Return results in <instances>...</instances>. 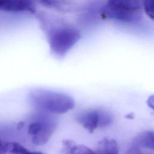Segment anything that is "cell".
Returning <instances> with one entry per match:
<instances>
[{
	"label": "cell",
	"mask_w": 154,
	"mask_h": 154,
	"mask_svg": "<svg viewBox=\"0 0 154 154\" xmlns=\"http://www.w3.org/2000/svg\"><path fill=\"white\" fill-rule=\"evenodd\" d=\"M134 146L154 150V131H147L139 134L134 140Z\"/></svg>",
	"instance_id": "7"
},
{
	"label": "cell",
	"mask_w": 154,
	"mask_h": 154,
	"mask_svg": "<svg viewBox=\"0 0 154 154\" xmlns=\"http://www.w3.org/2000/svg\"><path fill=\"white\" fill-rule=\"evenodd\" d=\"M147 104L151 109L154 110V94L150 96L147 100Z\"/></svg>",
	"instance_id": "15"
},
{
	"label": "cell",
	"mask_w": 154,
	"mask_h": 154,
	"mask_svg": "<svg viewBox=\"0 0 154 154\" xmlns=\"http://www.w3.org/2000/svg\"><path fill=\"white\" fill-rule=\"evenodd\" d=\"M0 10L9 12H29L34 13V4L29 1L0 0Z\"/></svg>",
	"instance_id": "6"
},
{
	"label": "cell",
	"mask_w": 154,
	"mask_h": 154,
	"mask_svg": "<svg viewBox=\"0 0 154 154\" xmlns=\"http://www.w3.org/2000/svg\"><path fill=\"white\" fill-rule=\"evenodd\" d=\"M63 150L61 154H75L77 145L74 141L70 140L63 141Z\"/></svg>",
	"instance_id": "10"
},
{
	"label": "cell",
	"mask_w": 154,
	"mask_h": 154,
	"mask_svg": "<svg viewBox=\"0 0 154 154\" xmlns=\"http://www.w3.org/2000/svg\"><path fill=\"white\" fill-rule=\"evenodd\" d=\"M75 154H99L96 151H94L87 146L80 145L78 146Z\"/></svg>",
	"instance_id": "12"
},
{
	"label": "cell",
	"mask_w": 154,
	"mask_h": 154,
	"mask_svg": "<svg viewBox=\"0 0 154 154\" xmlns=\"http://www.w3.org/2000/svg\"><path fill=\"white\" fill-rule=\"evenodd\" d=\"M9 152L10 154H45L40 152L30 151L17 142L10 143Z\"/></svg>",
	"instance_id": "9"
},
{
	"label": "cell",
	"mask_w": 154,
	"mask_h": 154,
	"mask_svg": "<svg viewBox=\"0 0 154 154\" xmlns=\"http://www.w3.org/2000/svg\"><path fill=\"white\" fill-rule=\"evenodd\" d=\"M126 154H152V153H150V152L143 150L141 149V148L134 146L126 152Z\"/></svg>",
	"instance_id": "14"
},
{
	"label": "cell",
	"mask_w": 154,
	"mask_h": 154,
	"mask_svg": "<svg viewBox=\"0 0 154 154\" xmlns=\"http://www.w3.org/2000/svg\"><path fill=\"white\" fill-rule=\"evenodd\" d=\"M143 1L134 0H111L102 10L105 18L123 22H134L141 17Z\"/></svg>",
	"instance_id": "3"
},
{
	"label": "cell",
	"mask_w": 154,
	"mask_h": 154,
	"mask_svg": "<svg viewBox=\"0 0 154 154\" xmlns=\"http://www.w3.org/2000/svg\"><path fill=\"white\" fill-rule=\"evenodd\" d=\"M27 102L34 111L53 115L64 114L75 105L74 99L69 95L42 88L31 90L27 94Z\"/></svg>",
	"instance_id": "2"
},
{
	"label": "cell",
	"mask_w": 154,
	"mask_h": 154,
	"mask_svg": "<svg viewBox=\"0 0 154 154\" xmlns=\"http://www.w3.org/2000/svg\"><path fill=\"white\" fill-rule=\"evenodd\" d=\"M57 126L55 115L35 111L31 115L27 131L34 144L43 145L49 140Z\"/></svg>",
	"instance_id": "4"
},
{
	"label": "cell",
	"mask_w": 154,
	"mask_h": 154,
	"mask_svg": "<svg viewBox=\"0 0 154 154\" xmlns=\"http://www.w3.org/2000/svg\"><path fill=\"white\" fill-rule=\"evenodd\" d=\"M10 143H8L0 138V154H6L10 150Z\"/></svg>",
	"instance_id": "13"
},
{
	"label": "cell",
	"mask_w": 154,
	"mask_h": 154,
	"mask_svg": "<svg viewBox=\"0 0 154 154\" xmlns=\"http://www.w3.org/2000/svg\"><path fill=\"white\" fill-rule=\"evenodd\" d=\"M96 151L99 154H118L119 147L114 139L104 138L98 143Z\"/></svg>",
	"instance_id": "8"
},
{
	"label": "cell",
	"mask_w": 154,
	"mask_h": 154,
	"mask_svg": "<svg viewBox=\"0 0 154 154\" xmlns=\"http://www.w3.org/2000/svg\"><path fill=\"white\" fill-rule=\"evenodd\" d=\"M34 4V14L45 33L52 54L63 58L79 41V30L62 17L55 14L42 1Z\"/></svg>",
	"instance_id": "1"
},
{
	"label": "cell",
	"mask_w": 154,
	"mask_h": 154,
	"mask_svg": "<svg viewBox=\"0 0 154 154\" xmlns=\"http://www.w3.org/2000/svg\"><path fill=\"white\" fill-rule=\"evenodd\" d=\"M143 9L145 13L154 20V0H146L143 1Z\"/></svg>",
	"instance_id": "11"
},
{
	"label": "cell",
	"mask_w": 154,
	"mask_h": 154,
	"mask_svg": "<svg viewBox=\"0 0 154 154\" xmlns=\"http://www.w3.org/2000/svg\"><path fill=\"white\" fill-rule=\"evenodd\" d=\"M77 122L88 132L93 133L98 128H104L113 122V116L102 108H90L79 112L76 116Z\"/></svg>",
	"instance_id": "5"
}]
</instances>
